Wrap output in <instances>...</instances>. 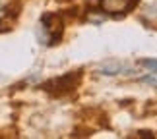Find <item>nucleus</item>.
Here are the masks:
<instances>
[{
	"instance_id": "obj_5",
	"label": "nucleus",
	"mask_w": 157,
	"mask_h": 139,
	"mask_svg": "<svg viewBox=\"0 0 157 139\" xmlns=\"http://www.w3.org/2000/svg\"><path fill=\"white\" fill-rule=\"evenodd\" d=\"M142 83H146V85H151V87H157V74H149V75H144Z\"/></svg>"
},
{
	"instance_id": "obj_4",
	"label": "nucleus",
	"mask_w": 157,
	"mask_h": 139,
	"mask_svg": "<svg viewBox=\"0 0 157 139\" xmlns=\"http://www.w3.org/2000/svg\"><path fill=\"white\" fill-rule=\"evenodd\" d=\"M124 70H126V66L122 62H118V60H111V62H105V64L99 66L97 74H101V75H118V74H122Z\"/></svg>"
},
{
	"instance_id": "obj_7",
	"label": "nucleus",
	"mask_w": 157,
	"mask_h": 139,
	"mask_svg": "<svg viewBox=\"0 0 157 139\" xmlns=\"http://www.w3.org/2000/svg\"><path fill=\"white\" fill-rule=\"evenodd\" d=\"M6 10H8V6H4L2 2H0V20H2V17H4L6 14H8V12H6Z\"/></svg>"
},
{
	"instance_id": "obj_3",
	"label": "nucleus",
	"mask_w": 157,
	"mask_h": 139,
	"mask_svg": "<svg viewBox=\"0 0 157 139\" xmlns=\"http://www.w3.org/2000/svg\"><path fill=\"white\" fill-rule=\"evenodd\" d=\"M138 4V0H101V10L109 16H118L130 12Z\"/></svg>"
},
{
	"instance_id": "obj_2",
	"label": "nucleus",
	"mask_w": 157,
	"mask_h": 139,
	"mask_svg": "<svg viewBox=\"0 0 157 139\" xmlns=\"http://www.w3.org/2000/svg\"><path fill=\"white\" fill-rule=\"evenodd\" d=\"M80 79H82L80 71H68V74H64L60 77H54V79L47 81L43 85V89L49 91L51 95H66L80 85Z\"/></svg>"
},
{
	"instance_id": "obj_6",
	"label": "nucleus",
	"mask_w": 157,
	"mask_h": 139,
	"mask_svg": "<svg viewBox=\"0 0 157 139\" xmlns=\"http://www.w3.org/2000/svg\"><path fill=\"white\" fill-rule=\"evenodd\" d=\"M140 64L144 66V68L151 70V71H155V70H157V60H142Z\"/></svg>"
},
{
	"instance_id": "obj_1",
	"label": "nucleus",
	"mask_w": 157,
	"mask_h": 139,
	"mask_svg": "<svg viewBox=\"0 0 157 139\" xmlns=\"http://www.w3.org/2000/svg\"><path fill=\"white\" fill-rule=\"evenodd\" d=\"M39 41L47 46L56 45L60 39H62L64 33V23L62 17L52 14V12H47V14L41 16V25H39Z\"/></svg>"
},
{
	"instance_id": "obj_8",
	"label": "nucleus",
	"mask_w": 157,
	"mask_h": 139,
	"mask_svg": "<svg viewBox=\"0 0 157 139\" xmlns=\"http://www.w3.org/2000/svg\"><path fill=\"white\" fill-rule=\"evenodd\" d=\"M140 137H153L151 131H140Z\"/></svg>"
}]
</instances>
